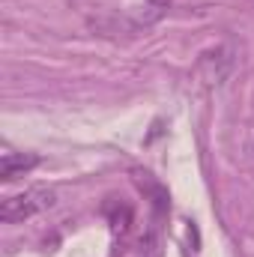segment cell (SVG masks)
<instances>
[{
	"instance_id": "3",
	"label": "cell",
	"mask_w": 254,
	"mask_h": 257,
	"mask_svg": "<svg viewBox=\"0 0 254 257\" xmlns=\"http://www.w3.org/2000/svg\"><path fill=\"white\" fill-rule=\"evenodd\" d=\"M150 3H153V6H168L171 0H150Z\"/></svg>"
},
{
	"instance_id": "2",
	"label": "cell",
	"mask_w": 254,
	"mask_h": 257,
	"mask_svg": "<svg viewBox=\"0 0 254 257\" xmlns=\"http://www.w3.org/2000/svg\"><path fill=\"white\" fill-rule=\"evenodd\" d=\"M39 165V156L36 153H6L0 159V180L9 183L15 177H24L27 171H33Z\"/></svg>"
},
{
	"instance_id": "1",
	"label": "cell",
	"mask_w": 254,
	"mask_h": 257,
	"mask_svg": "<svg viewBox=\"0 0 254 257\" xmlns=\"http://www.w3.org/2000/svg\"><path fill=\"white\" fill-rule=\"evenodd\" d=\"M57 203V192L48 186H33L27 192H18L0 203V221L3 224H18L24 218H33Z\"/></svg>"
}]
</instances>
